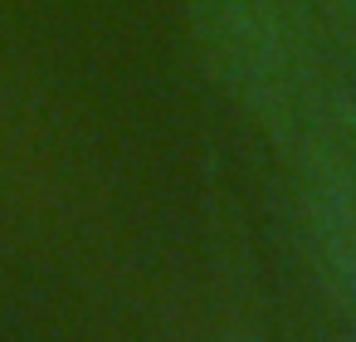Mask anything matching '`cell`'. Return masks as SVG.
<instances>
[{"label": "cell", "instance_id": "obj_3", "mask_svg": "<svg viewBox=\"0 0 356 342\" xmlns=\"http://www.w3.org/2000/svg\"><path fill=\"white\" fill-rule=\"evenodd\" d=\"M317 20L327 35V54H337L356 79V0H317Z\"/></svg>", "mask_w": 356, "mask_h": 342}, {"label": "cell", "instance_id": "obj_1", "mask_svg": "<svg viewBox=\"0 0 356 342\" xmlns=\"http://www.w3.org/2000/svg\"><path fill=\"white\" fill-rule=\"evenodd\" d=\"M195 25L220 84L273 137H288L337 74L317 0H195Z\"/></svg>", "mask_w": 356, "mask_h": 342}, {"label": "cell", "instance_id": "obj_2", "mask_svg": "<svg viewBox=\"0 0 356 342\" xmlns=\"http://www.w3.org/2000/svg\"><path fill=\"white\" fill-rule=\"evenodd\" d=\"M283 142L298 157L302 230L317 283L332 318L356 327V88L332 74Z\"/></svg>", "mask_w": 356, "mask_h": 342}, {"label": "cell", "instance_id": "obj_4", "mask_svg": "<svg viewBox=\"0 0 356 342\" xmlns=\"http://www.w3.org/2000/svg\"><path fill=\"white\" fill-rule=\"evenodd\" d=\"M215 342H254V337H249V332H220Z\"/></svg>", "mask_w": 356, "mask_h": 342}]
</instances>
